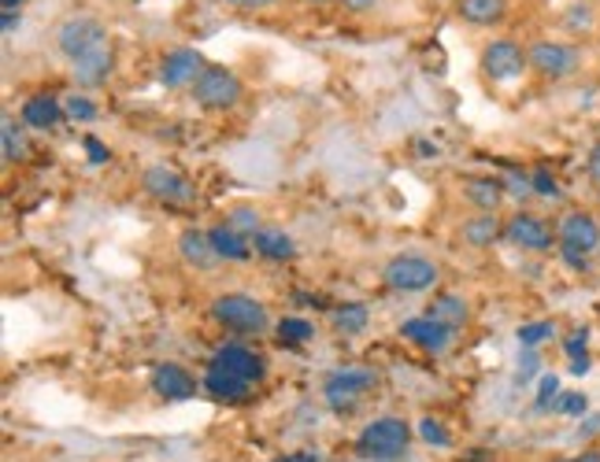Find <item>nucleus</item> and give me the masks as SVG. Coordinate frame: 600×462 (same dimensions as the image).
<instances>
[{
    "label": "nucleus",
    "mask_w": 600,
    "mask_h": 462,
    "mask_svg": "<svg viewBox=\"0 0 600 462\" xmlns=\"http://www.w3.org/2000/svg\"><path fill=\"white\" fill-rule=\"evenodd\" d=\"M557 244L560 256L571 270H586L589 256L600 248V222L589 211H571L563 215L557 226Z\"/></svg>",
    "instance_id": "1"
},
{
    "label": "nucleus",
    "mask_w": 600,
    "mask_h": 462,
    "mask_svg": "<svg viewBox=\"0 0 600 462\" xmlns=\"http://www.w3.org/2000/svg\"><path fill=\"white\" fill-rule=\"evenodd\" d=\"M408 444H411V429L405 419H374L356 437V455L367 462H393L405 455Z\"/></svg>",
    "instance_id": "2"
},
{
    "label": "nucleus",
    "mask_w": 600,
    "mask_h": 462,
    "mask_svg": "<svg viewBox=\"0 0 600 462\" xmlns=\"http://www.w3.org/2000/svg\"><path fill=\"white\" fill-rule=\"evenodd\" d=\"M212 319L219 325H227V330H234V333H245V337H259V333L271 330V315H267V307L259 300H253V296H245V293L215 296Z\"/></svg>",
    "instance_id": "3"
},
{
    "label": "nucleus",
    "mask_w": 600,
    "mask_h": 462,
    "mask_svg": "<svg viewBox=\"0 0 600 462\" xmlns=\"http://www.w3.org/2000/svg\"><path fill=\"white\" fill-rule=\"evenodd\" d=\"M190 93L204 112H230V107H238L241 101V78L234 70L208 63V67L201 70V78L190 86Z\"/></svg>",
    "instance_id": "4"
},
{
    "label": "nucleus",
    "mask_w": 600,
    "mask_h": 462,
    "mask_svg": "<svg viewBox=\"0 0 600 462\" xmlns=\"http://www.w3.org/2000/svg\"><path fill=\"white\" fill-rule=\"evenodd\" d=\"M382 278H386V285L393 288V293H426V288H434L437 282H442V270H437L434 259L408 252V256L390 259Z\"/></svg>",
    "instance_id": "5"
},
{
    "label": "nucleus",
    "mask_w": 600,
    "mask_h": 462,
    "mask_svg": "<svg viewBox=\"0 0 600 462\" xmlns=\"http://www.w3.org/2000/svg\"><path fill=\"white\" fill-rule=\"evenodd\" d=\"M526 63H531L534 75L560 81V78H571L582 67V49L567 41H534L526 49Z\"/></svg>",
    "instance_id": "6"
},
{
    "label": "nucleus",
    "mask_w": 600,
    "mask_h": 462,
    "mask_svg": "<svg viewBox=\"0 0 600 462\" xmlns=\"http://www.w3.org/2000/svg\"><path fill=\"white\" fill-rule=\"evenodd\" d=\"M107 41V30L97 15H67L64 23L56 26V49L64 52L67 60L86 56L89 49Z\"/></svg>",
    "instance_id": "7"
},
{
    "label": "nucleus",
    "mask_w": 600,
    "mask_h": 462,
    "mask_svg": "<svg viewBox=\"0 0 600 462\" xmlns=\"http://www.w3.org/2000/svg\"><path fill=\"white\" fill-rule=\"evenodd\" d=\"M374 385H379V374H374L371 367H345L327 377L322 396H327V403L334 407V411H348V407L360 400L363 393H371Z\"/></svg>",
    "instance_id": "8"
},
{
    "label": "nucleus",
    "mask_w": 600,
    "mask_h": 462,
    "mask_svg": "<svg viewBox=\"0 0 600 462\" xmlns=\"http://www.w3.org/2000/svg\"><path fill=\"white\" fill-rule=\"evenodd\" d=\"M141 189H145L152 201H159V204H190L196 196L190 181L178 175V170L167 167V163H152V167H145V175H141Z\"/></svg>",
    "instance_id": "9"
},
{
    "label": "nucleus",
    "mask_w": 600,
    "mask_h": 462,
    "mask_svg": "<svg viewBox=\"0 0 600 462\" xmlns=\"http://www.w3.org/2000/svg\"><path fill=\"white\" fill-rule=\"evenodd\" d=\"M505 241H512L515 248L523 252H549L557 244V233L545 219H537L531 211H515L512 219L505 222Z\"/></svg>",
    "instance_id": "10"
},
{
    "label": "nucleus",
    "mask_w": 600,
    "mask_h": 462,
    "mask_svg": "<svg viewBox=\"0 0 600 462\" xmlns=\"http://www.w3.org/2000/svg\"><path fill=\"white\" fill-rule=\"evenodd\" d=\"M526 67H531V63H526V52L508 38H497L482 49V70H486V78H494V81H512V78L523 75Z\"/></svg>",
    "instance_id": "11"
},
{
    "label": "nucleus",
    "mask_w": 600,
    "mask_h": 462,
    "mask_svg": "<svg viewBox=\"0 0 600 462\" xmlns=\"http://www.w3.org/2000/svg\"><path fill=\"white\" fill-rule=\"evenodd\" d=\"M208 67V60L196 49H171L159 60V86L164 89H186L201 78V70Z\"/></svg>",
    "instance_id": "12"
},
{
    "label": "nucleus",
    "mask_w": 600,
    "mask_h": 462,
    "mask_svg": "<svg viewBox=\"0 0 600 462\" xmlns=\"http://www.w3.org/2000/svg\"><path fill=\"white\" fill-rule=\"evenodd\" d=\"M208 367H219V370H227V374H238V377H245V382H259L264 377V359L256 356L253 348H245V344H222L219 351L212 356Z\"/></svg>",
    "instance_id": "13"
},
{
    "label": "nucleus",
    "mask_w": 600,
    "mask_h": 462,
    "mask_svg": "<svg viewBox=\"0 0 600 462\" xmlns=\"http://www.w3.org/2000/svg\"><path fill=\"white\" fill-rule=\"evenodd\" d=\"M400 337L411 341V344H419L423 351H445L452 344L456 337V330H449L445 322H437V319H430V315H419V319H408L405 325H400Z\"/></svg>",
    "instance_id": "14"
},
{
    "label": "nucleus",
    "mask_w": 600,
    "mask_h": 462,
    "mask_svg": "<svg viewBox=\"0 0 600 462\" xmlns=\"http://www.w3.org/2000/svg\"><path fill=\"white\" fill-rule=\"evenodd\" d=\"M196 388L204 385H196V377L186 367H178V362H164L152 374V393L164 396V400H190V396H196Z\"/></svg>",
    "instance_id": "15"
},
{
    "label": "nucleus",
    "mask_w": 600,
    "mask_h": 462,
    "mask_svg": "<svg viewBox=\"0 0 600 462\" xmlns=\"http://www.w3.org/2000/svg\"><path fill=\"white\" fill-rule=\"evenodd\" d=\"M71 67H75V78L82 81V86H101V81H107V75H112V67H115L112 41L97 44V49H89L86 56L71 60Z\"/></svg>",
    "instance_id": "16"
},
{
    "label": "nucleus",
    "mask_w": 600,
    "mask_h": 462,
    "mask_svg": "<svg viewBox=\"0 0 600 462\" xmlns=\"http://www.w3.org/2000/svg\"><path fill=\"white\" fill-rule=\"evenodd\" d=\"M208 238H212L215 256L227 259V262H245L248 256H253V238H245V233H238L230 222L212 226Z\"/></svg>",
    "instance_id": "17"
},
{
    "label": "nucleus",
    "mask_w": 600,
    "mask_h": 462,
    "mask_svg": "<svg viewBox=\"0 0 600 462\" xmlns=\"http://www.w3.org/2000/svg\"><path fill=\"white\" fill-rule=\"evenodd\" d=\"M201 385L208 396L227 400V403H241L253 396V382H245V377H238V374H227V370H219V367H208V374H204Z\"/></svg>",
    "instance_id": "18"
},
{
    "label": "nucleus",
    "mask_w": 600,
    "mask_h": 462,
    "mask_svg": "<svg viewBox=\"0 0 600 462\" xmlns=\"http://www.w3.org/2000/svg\"><path fill=\"white\" fill-rule=\"evenodd\" d=\"M253 252L259 259L285 262V259L297 256V241H293L285 230H275V226H259V230L253 233Z\"/></svg>",
    "instance_id": "19"
},
{
    "label": "nucleus",
    "mask_w": 600,
    "mask_h": 462,
    "mask_svg": "<svg viewBox=\"0 0 600 462\" xmlns=\"http://www.w3.org/2000/svg\"><path fill=\"white\" fill-rule=\"evenodd\" d=\"M20 119H23V126H30V130H52L60 119H67L64 101H56V97H49V93H38L23 104Z\"/></svg>",
    "instance_id": "20"
},
{
    "label": "nucleus",
    "mask_w": 600,
    "mask_h": 462,
    "mask_svg": "<svg viewBox=\"0 0 600 462\" xmlns=\"http://www.w3.org/2000/svg\"><path fill=\"white\" fill-rule=\"evenodd\" d=\"M463 196H468L471 207H478L482 215H497V207L505 204L508 189H505V178H471L463 185Z\"/></svg>",
    "instance_id": "21"
},
{
    "label": "nucleus",
    "mask_w": 600,
    "mask_h": 462,
    "mask_svg": "<svg viewBox=\"0 0 600 462\" xmlns=\"http://www.w3.org/2000/svg\"><path fill=\"white\" fill-rule=\"evenodd\" d=\"M178 252H182V259L190 262V267L204 270V274L222 262L219 256H215L212 238H208V233H201V230H186L182 238H178Z\"/></svg>",
    "instance_id": "22"
},
{
    "label": "nucleus",
    "mask_w": 600,
    "mask_h": 462,
    "mask_svg": "<svg viewBox=\"0 0 600 462\" xmlns=\"http://www.w3.org/2000/svg\"><path fill=\"white\" fill-rule=\"evenodd\" d=\"M456 15L471 26H497L508 15V0H456Z\"/></svg>",
    "instance_id": "23"
},
{
    "label": "nucleus",
    "mask_w": 600,
    "mask_h": 462,
    "mask_svg": "<svg viewBox=\"0 0 600 462\" xmlns=\"http://www.w3.org/2000/svg\"><path fill=\"white\" fill-rule=\"evenodd\" d=\"M460 238L463 244H471V248H489V244H497L505 238V222L497 219V215H474L460 226Z\"/></svg>",
    "instance_id": "24"
},
{
    "label": "nucleus",
    "mask_w": 600,
    "mask_h": 462,
    "mask_svg": "<svg viewBox=\"0 0 600 462\" xmlns=\"http://www.w3.org/2000/svg\"><path fill=\"white\" fill-rule=\"evenodd\" d=\"M426 315H430V319H437V322H445L449 330H463L468 319H471V307H468L463 296L445 293V296H437V300L426 307Z\"/></svg>",
    "instance_id": "25"
},
{
    "label": "nucleus",
    "mask_w": 600,
    "mask_h": 462,
    "mask_svg": "<svg viewBox=\"0 0 600 462\" xmlns=\"http://www.w3.org/2000/svg\"><path fill=\"white\" fill-rule=\"evenodd\" d=\"M334 325L345 337H356V333H363L367 325H371V311H367L363 304H342L334 311Z\"/></svg>",
    "instance_id": "26"
},
{
    "label": "nucleus",
    "mask_w": 600,
    "mask_h": 462,
    "mask_svg": "<svg viewBox=\"0 0 600 462\" xmlns=\"http://www.w3.org/2000/svg\"><path fill=\"white\" fill-rule=\"evenodd\" d=\"M597 23V12L593 4H586V0H578V4L567 8V15H563V26H567L571 34H589Z\"/></svg>",
    "instance_id": "27"
},
{
    "label": "nucleus",
    "mask_w": 600,
    "mask_h": 462,
    "mask_svg": "<svg viewBox=\"0 0 600 462\" xmlns=\"http://www.w3.org/2000/svg\"><path fill=\"white\" fill-rule=\"evenodd\" d=\"M311 337H316V325H311L308 319H282L279 322V341L282 344H308Z\"/></svg>",
    "instance_id": "28"
},
{
    "label": "nucleus",
    "mask_w": 600,
    "mask_h": 462,
    "mask_svg": "<svg viewBox=\"0 0 600 462\" xmlns=\"http://www.w3.org/2000/svg\"><path fill=\"white\" fill-rule=\"evenodd\" d=\"M519 344L523 348H537V344H545V341H552L557 337V322H531V325H519Z\"/></svg>",
    "instance_id": "29"
},
{
    "label": "nucleus",
    "mask_w": 600,
    "mask_h": 462,
    "mask_svg": "<svg viewBox=\"0 0 600 462\" xmlns=\"http://www.w3.org/2000/svg\"><path fill=\"white\" fill-rule=\"evenodd\" d=\"M64 115L71 123H93L97 119V104L82 93H71L64 101Z\"/></svg>",
    "instance_id": "30"
},
{
    "label": "nucleus",
    "mask_w": 600,
    "mask_h": 462,
    "mask_svg": "<svg viewBox=\"0 0 600 462\" xmlns=\"http://www.w3.org/2000/svg\"><path fill=\"white\" fill-rule=\"evenodd\" d=\"M552 411L567 414V419H582V414L589 411V400H586V393H560L557 400H552Z\"/></svg>",
    "instance_id": "31"
},
{
    "label": "nucleus",
    "mask_w": 600,
    "mask_h": 462,
    "mask_svg": "<svg viewBox=\"0 0 600 462\" xmlns=\"http://www.w3.org/2000/svg\"><path fill=\"white\" fill-rule=\"evenodd\" d=\"M26 138H23V130H15V123L12 119H4V159L8 163H15V159H26Z\"/></svg>",
    "instance_id": "32"
},
{
    "label": "nucleus",
    "mask_w": 600,
    "mask_h": 462,
    "mask_svg": "<svg viewBox=\"0 0 600 462\" xmlns=\"http://www.w3.org/2000/svg\"><path fill=\"white\" fill-rule=\"evenodd\" d=\"M419 437H423L426 444H434V448H452V433L445 429L437 419H423L419 422Z\"/></svg>",
    "instance_id": "33"
},
{
    "label": "nucleus",
    "mask_w": 600,
    "mask_h": 462,
    "mask_svg": "<svg viewBox=\"0 0 600 462\" xmlns=\"http://www.w3.org/2000/svg\"><path fill=\"white\" fill-rule=\"evenodd\" d=\"M227 222L234 226L238 233H245V238H253V233L259 230V215L253 211V207H234V215H230Z\"/></svg>",
    "instance_id": "34"
},
{
    "label": "nucleus",
    "mask_w": 600,
    "mask_h": 462,
    "mask_svg": "<svg viewBox=\"0 0 600 462\" xmlns=\"http://www.w3.org/2000/svg\"><path fill=\"white\" fill-rule=\"evenodd\" d=\"M560 396V377L557 374H545L541 382H537V407H552V400Z\"/></svg>",
    "instance_id": "35"
},
{
    "label": "nucleus",
    "mask_w": 600,
    "mask_h": 462,
    "mask_svg": "<svg viewBox=\"0 0 600 462\" xmlns=\"http://www.w3.org/2000/svg\"><path fill=\"white\" fill-rule=\"evenodd\" d=\"M531 185H534L537 196H549V201H552V196H560V181L552 178L549 170H534V175H531Z\"/></svg>",
    "instance_id": "36"
},
{
    "label": "nucleus",
    "mask_w": 600,
    "mask_h": 462,
    "mask_svg": "<svg viewBox=\"0 0 600 462\" xmlns=\"http://www.w3.org/2000/svg\"><path fill=\"white\" fill-rule=\"evenodd\" d=\"M586 341H589V330H575L567 341H563V351H567V359H582V356H589L586 351Z\"/></svg>",
    "instance_id": "37"
},
{
    "label": "nucleus",
    "mask_w": 600,
    "mask_h": 462,
    "mask_svg": "<svg viewBox=\"0 0 600 462\" xmlns=\"http://www.w3.org/2000/svg\"><path fill=\"white\" fill-rule=\"evenodd\" d=\"M537 367H541V359H537L534 351H523V359H519V367H515V382L526 385L537 374Z\"/></svg>",
    "instance_id": "38"
},
{
    "label": "nucleus",
    "mask_w": 600,
    "mask_h": 462,
    "mask_svg": "<svg viewBox=\"0 0 600 462\" xmlns=\"http://www.w3.org/2000/svg\"><path fill=\"white\" fill-rule=\"evenodd\" d=\"M279 0H227V8H234V12H267Z\"/></svg>",
    "instance_id": "39"
},
{
    "label": "nucleus",
    "mask_w": 600,
    "mask_h": 462,
    "mask_svg": "<svg viewBox=\"0 0 600 462\" xmlns=\"http://www.w3.org/2000/svg\"><path fill=\"white\" fill-rule=\"evenodd\" d=\"M505 189H508V193H515L519 201H526V196H534V185H531V178H519V175L505 178Z\"/></svg>",
    "instance_id": "40"
},
{
    "label": "nucleus",
    "mask_w": 600,
    "mask_h": 462,
    "mask_svg": "<svg viewBox=\"0 0 600 462\" xmlns=\"http://www.w3.org/2000/svg\"><path fill=\"white\" fill-rule=\"evenodd\" d=\"M23 26V12H4L0 15V30L4 34H15Z\"/></svg>",
    "instance_id": "41"
},
{
    "label": "nucleus",
    "mask_w": 600,
    "mask_h": 462,
    "mask_svg": "<svg viewBox=\"0 0 600 462\" xmlns=\"http://www.w3.org/2000/svg\"><path fill=\"white\" fill-rule=\"evenodd\" d=\"M86 156L93 159V163H104L107 159V149L97 138H86Z\"/></svg>",
    "instance_id": "42"
},
{
    "label": "nucleus",
    "mask_w": 600,
    "mask_h": 462,
    "mask_svg": "<svg viewBox=\"0 0 600 462\" xmlns=\"http://www.w3.org/2000/svg\"><path fill=\"white\" fill-rule=\"evenodd\" d=\"M586 170H589V178H593V185H600V144H593V152H589Z\"/></svg>",
    "instance_id": "43"
},
{
    "label": "nucleus",
    "mask_w": 600,
    "mask_h": 462,
    "mask_svg": "<svg viewBox=\"0 0 600 462\" xmlns=\"http://www.w3.org/2000/svg\"><path fill=\"white\" fill-rule=\"evenodd\" d=\"M589 367H593V362H589V356H582V359H571V374H575V377L589 374Z\"/></svg>",
    "instance_id": "44"
},
{
    "label": "nucleus",
    "mask_w": 600,
    "mask_h": 462,
    "mask_svg": "<svg viewBox=\"0 0 600 462\" xmlns=\"http://www.w3.org/2000/svg\"><path fill=\"white\" fill-rule=\"evenodd\" d=\"M348 12H367V8H374V0H342Z\"/></svg>",
    "instance_id": "45"
},
{
    "label": "nucleus",
    "mask_w": 600,
    "mask_h": 462,
    "mask_svg": "<svg viewBox=\"0 0 600 462\" xmlns=\"http://www.w3.org/2000/svg\"><path fill=\"white\" fill-rule=\"evenodd\" d=\"M275 462H319V455H311V451H297V455H285V459H275Z\"/></svg>",
    "instance_id": "46"
},
{
    "label": "nucleus",
    "mask_w": 600,
    "mask_h": 462,
    "mask_svg": "<svg viewBox=\"0 0 600 462\" xmlns=\"http://www.w3.org/2000/svg\"><path fill=\"white\" fill-rule=\"evenodd\" d=\"M563 462H600V451H597V448H589V451H582L578 459H563Z\"/></svg>",
    "instance_id": "47"
},
{
    "label": "nucleus",
    "mask_w": 600,
    "mask_h": 462,
    "mask_svg": "<svg viewBox=\"0 0 600 462\" xmlns=\"http://www.w3.org/2000/svg\"><path fill=\"white\" fill-rule=\"evenodd\" d=\"M597 429H600V414H597V419H589L586 425H582V429H578V433H582V437H593V433H597Z\"/></svg>",
    "instance_id": "48"
},
{
    "label": "nucleus",
    "mask_w": 600,
    "mask_h": 462,
    "mask_svg": "<svg viewBox=\"0 0 600 462\" xmlns=\"http://www.w3.org/2000/svg\"><path fill=\"white\" fill-rule=\"evenodd\" d=\"M23 4H26V0H0V8H4V12H20Z\"/></svg>",
    "instance_id": "49"
},
{
    "label": "nucleus",
    "mask_w": 600,
    "mask_h": 462,
    "mask_svg": "<svg viewBox=\"0 0 600 462\" xmlns=\"http://www.w3.org/2000/svg\"><path fill=\"white\" fill-rule=\"evenodd\" d=\"M308 4H330V0H308Z\"/></svg>",
    "instance_id": "50"
},
{
    "label": "nucleus",
    "mask_w": 600,
    "mask_h": 462,
    "mask_svg": "<svg viewBox=\"0 0 600 462\" xmlns=\"http://www.w3.org/2000/svg\"><path fill=\"white\" fill-rule=\"evenodd\" d=\"M597 204H600V185H597Z\"/></svg>",
    "instance_id": "51"
}]
</instances>
